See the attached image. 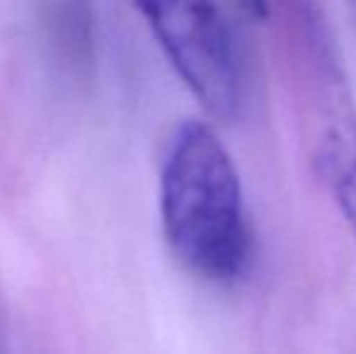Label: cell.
Here are the masks:
<instances>
[{"label": "cell", "instance_id": "7a4b0ae2", "mask_svg": "<svg viewBox=\"0 0 356 354\" xmlns=\"http://www.w3.org/2000/svg\"><path fill=\"white\" fill-rule=\"evenodd\" d=\"M289 81L318 177L337 202L356 241V102L323 8L284 5Z\"/></svg>", "mask_w": 356, "mask_h": 354}, {"label": "cell", "instance_id": "277c9868", "mask_svg": "<svg viewBox=\"0 0 356 354\" xmlns=\"http://www.w3.org/2000/svg\"><path fill=\"white\" fill-rule=\"evenodd\" d=\"M354 13H356V5H354Z\"/></svg>", "mask_w": 356, "mask_h": 354}, {"label": "cell", "instance_id": "3957f363", "mask_svg": "<svg viewBox=\"0 0 356 354\" xmlns=\"http://www.w3.org/2000/svg\"><path fill=\"white\" fill-rule=\"evenodd\" d=\"M150 29L209 114L238 117L243 88L230 24L211 3H138Z\"/></svg>", "mask_w": 356, "mask_h": 354}, {"label": "cell", "instance_id": "6da1fadb", "mask_svg": "<svg viewBox=\"0 0 356 354\" xmlns=\"http://www.w3.org/2000/svg\"><path fill=\"white\" fill-rule=\"evenodd\" d=\"M160 211L184 265L213 282L243 274L250 257L243 184L209 124L192 119L175 131L160 177Z\"/></svg>", "mask_w": 356, "mask_h": 354}]
</instances>
